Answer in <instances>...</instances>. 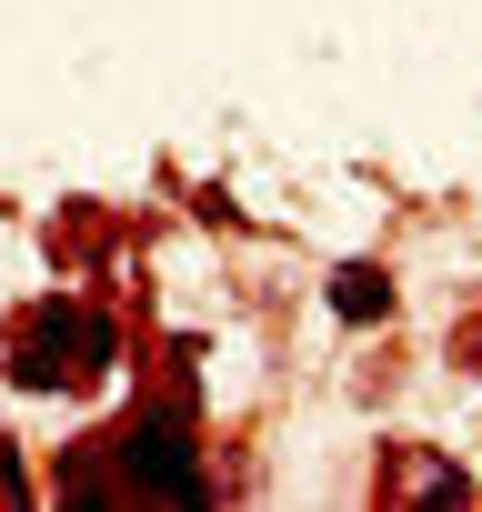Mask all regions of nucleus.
Masks as SVG:
<instances>
[{
  "label": "nucleus",
  "mask_w": 482,
  "mask_h": 512,
  "mask_svg": "<svg viewBox=\"0 0 482 512\" xmlns=\"http://www.w3.org/2000/svg\"><path fill=\"white\" fill-rule=\"evenodd\" d=\"M101 352H111V332H101L91 312H71V302H41V312H31L21 382H31V392H51V382H71V372H101Z\"/></svg>",
  "instance_id": "f257e3e1"
},
{
  "label": "nucleus",
  "mask_w": 482,
  "mask_h": 512,
  "mask_svg": "<svg viewBox=\"0 0 482 512\" xmlns=\"http://www.w3.org/2000/svg\"><path fill=\"white\" fill-rule=\"evenodd\" d=\"M342 312L372 322V312H382V282H372V272H342Z\"/></svg>",
  "instance_id": "f03ea898"
}]
</instances>
